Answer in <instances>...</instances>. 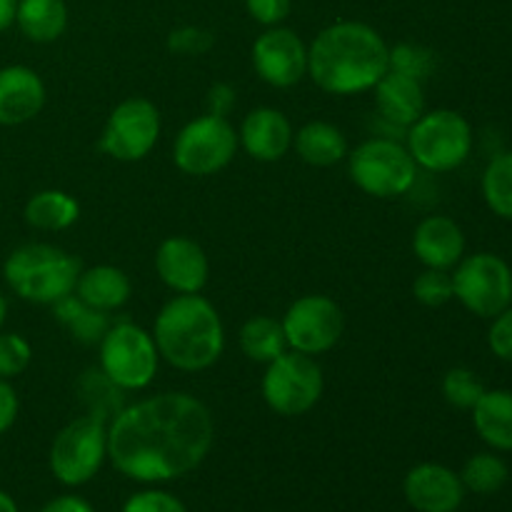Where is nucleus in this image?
<instances>
[{"mask_svg":"<svg viewBox=\"0 0 512 512\" xmlns=\"http://www.w3.org/2000/svg\"><path fill=\"white\" fill-rule=\"evenodd\" d=\"M213 443V413L190 393L150 395L108 423V460L135 483L185 478L205 463Z\"/></svg>","mask_w":512,"mask_h":512,"instance_id":"f257e3e1","label":"nucleus"},{"mask_svg":"<svg viewBox=\"0 0 512 512\" xmlns=\"http://www.w3.org/2000/svg\"><path fill=\"white\" fill-rule=\"evenodd\" d=\"M388 53L390 45L373 25L335 20L308 45V78L328 95L368 93L390 70Z\"/></svg>","mask_w":512,"mask_h":512,"instance_id":"f03ea898","label":"nucleus"},{"mask_svg":"<svg viewBox=\"0 0 512 512\" xmlns=\"http://www.w3.org/2000/svg\"><path fill=\"white\" fill-rule=\"evenodd\" d=\"M150 333L160 360L180 373H203L223 358V318L200 293L173 295L158 310Z\"/></svg>","mask_w":512,"mask_h":512,"instance_id":"7ed1b4c3","label":"nucleus"},{"mask_svg":"<svg viewBox=\"0 0 512 512\" xmlns=\"http://www.w3.org/2000/svg\"><path fill=\"white\" fill-rule=\"evenodd\" d=\"M80 270V260L58 245L25 243L5 258L3 278L20 300L53 308L75 293Z\"/></svg>","mask_w":512,"mask_h":512,"instance_id":"20e7f679","label":"nucleus"},{"mask_svg":"<svg viewBox=\"0 0 512 512\" xmlns=\"http://www.w3.org/2000/svg\"><path fill=\"white\" fill-rule=\"evenodd\" d=\"M403 143L415 165L428 173L458 170L473 153V125L453 108L425 110L413 125L405 128Z\"/></svg>","mask_w":512,"mask_h":512,"instance_id":"39448f33","label":"nucleus"},{"mask_svg":"<svg viewBox=\"0 0 512 512\" xmlns=\"http://www.w3.org/2000/svg\"><path fill=\"white\" fill-rule=\"evenodd\" d=\"M348 175L358 190L370 198L393 200L413 190L418 165L405 143L385 135L363 140L348 153Z\"/></svg>","mask_w":512,"mask_h":512,"instance_id":"423d86ee","label":"nucleus"},{"mask_svg":"<svg viewBox=\"0 0 512 512\" xmlns=\"http://www.w3.org/2000/svg\"><path fill=\"white\" fill-rule=\"evenodd\" d=\"M98 368L123 393H138L153 385L160 370L153 333L133 320L113 323L98 343Z\"/></svg>","mask_w":512,"mask_h":512,"instance_id":"0eeeda50","label":"nucleus"},{"mask_svg":"<svg viewBox=\"0 0 512 512\" xmlns=\"http://www.w3.org/2000/svg\"><path fill=\"white\" fill-rule=\"evenodd\" d=\"M108 460V420L80 415L70 420L50 443L48 465L53 478L65 488L90 483Z\"/></svg>","mask_w":512,"mask_h":512,"instance_id":"6e6552de","label":"nucleus"},{"mask_svg":"<svg viewBox=\"0 0 512 512\" xmlns=\"http://www.w3.org/2000/svg\"><path fill=\"white\" fill-rule=\"evenodd\" d=\"M325 393L323 368L310 355L285 350L280 358L265 365L260 395L265 405L280 418H300L320 403Z\"/></svg>","mask_w":512,"mask_h":512,"instance_id":"1a4fd4ad","label":"nucleus"},{"mask_svg":"<svg viewBox=\"0 0 512 512\" xmlns=\"http://www.w3.org/2000/svg\"><path fill=\"white\" fill-rule=\"evenodd\" d=\"M240 150L238 130L228 118L203 113L188 120L173 140V163L183 175L210 178L235 160Z\"/></svg>","mask_w":512,"mask_h":512,"instance_id":"9d476101","label":"nucleus"},{"mask_svg":"<svg viewBox=\"0 0 512 512\" xmlns=\"http://www.w3.org/2000/svg\"><path fill=\"white\" fill-rule=\"evenodd\" d=\"M163 130V118L153 100L130 95L120 100L105 118L98 150L118 163H140L155 150Z\"/></svg>","mask_w":512,"mask_h":512,"instance_id":"9b49d317","label":"nucleus"},{"mask_svg":"<svg viewBox=\"0 0 512 512\" xmlns=\"http://www.w3.org/2000/svg\"><path fill=\"white\" fill-rule=\"evenodd\" d=\"M453 298L475 318L493 320L512 305V268L495 253L465 255L453 268Z\"/></svg>","mask_w":512,"mask_h":512,"instance_id":"f8f14e48","label":"nucleus"},{"mask_svg":"<svg viewBox=\"0 0 512 512\" xmlns=\"http://www.w3.org/2000/svg\"><path fill=\"white\" fill-rule=\"evenodd\" d=\"M288 348L315 358L325 355L340 343L345 330V315L333 298L320 293L300 295L288 305L283 320Z\"/></svg>","mask_w":512,"mask_h":512,"instance_id":"ddd939ff","label":"nucleus"},{"mask_svg":"<svg viewBox=\"0 0 512 512\" xmlns=\"http://www.w3.org/2000/svg\"><path fill=\"white\" fill-rule=\"evenodd\" d=\"M255 75L270 88H293L308 78V45L285 25L265 28L250 48Z\"/></svg>","mask_w":512,"mask_h":512,"instance_id":"4468645a","label":"nucleus"},{"mask_svg":"<svg viewBox=\"0 0 512 512\" xmlns=\"http://www.w3.org/2000/svg\"><path fill=\"white\" fill-rule=\"evenodd\" d=\"M155 273L175 295L203 293L210 280V260L203 245L185 235H170L155 250Z\"/></svg>","mask_w":512,"mask_h":512,"instance_id":"2eb2a0df","label":"nucleus"},{"mask_svg":"<svg viewBox=\"0 0 512 512\" xmlns=\"http://www.w3.org/2000/svg\"><path fill=\"white\" fill-rule=\"evenodd\" d=\"M403 495L418 512H458L465 488L455 470L440 463H420L408 470L403 480Z\"/></svg>","mask_w":512,"mask_h":512,"instance_id":"dca6fc26","label":"nucleus"},{"mask_svg":"<svg viewBox=\"0 0 512 512\" xmlns=\"http://www.w3.org/2000/svg\"><path fill=\"white\" fill-rule=\"evenodd\" d=\"M293 123L288 115L270 105L253 108L238 128L240 148L258 163H278L293 150Z\"/></svg>","mask_w":512,"mask_h":512,"instance_id":"f3484780","label":"nucleus"},{"mask_svg":"<svg viewBox=\"0 0 512 512\" xmlns=\"http://www.w3.org/2000/svg\"><path fill=\"white\" fill-rule=\"evenodd\" d=\"M43 78L28 65H5L0 68V125L15 128L40 115L45 108Z\"/></svg>","mask_w":512,"mask_h":512,"instance_id":"a211bd4d","label":"nucleus"},{"mask_svg":"<svg viewBox=\"0 0 512 512\" xmlns=\"http://www.w3.org/2000/svg\"><path fill=\"white\" fill-rule=\"evenodd\" d=\"M413 253L423 268L453 270L465 258V233L448 215H428L413 230Z\"/></svg>","mask_w":512,"mask_h":512,"instance_id":"6ab92c4d","label":"nucleus"},{"mask_svg":"<svg viewBox=\"0 0 512 512\" xmlns=\"http://www.w3.org/2000/svg\"><path fill=\"white\" fill-rule=\"evenodd\" d=\"M373 90L380 120L388 128H400L403 135L405 128L425 113V90L420 80L388 70Z\"/></svg>","mask_w":512,"mask_h":512,"instance_id":"aec40b11","label":"nucleus"},{"mask_svg":"<svg viewBox=\"0 0 512 512\" xmlns=\"http://www.w3.org/2000/svg\"><path fill=\"white\" fill-rule=\"evenodd\" d=\"M73 295L90 308L115 313L128 305L133 295V280L118 265H90L80 270Z\"/></svg>","mask_w":512,"mask_h":512,"instance_id":"412c9836","label":"nucleus"},{"mask_svg":"<svg viewBox=\"0 0 512 512\" xmlns=\"http://www.w3.org/2000/svg\"><path fill=\"white\" fill-rule=\"evenodd\" d=\"M293 148L295 155L313 168H333L343 163L350 153L345 133L328 120H310L303 128L295 130Z\"/></svg>","mask_w":512,"mask_h":512,"instance_id":"4be33fe9","label":"nucleus"},{"mask_svg":"<svg viewBox=\"0 0 512 512\" xmlns=\"http://www.w3.org/2000/svg\"><path fill=\"white\" fill-rule=\"evenodd\" d=\"M470 413L475 433L485 445L498 453H512V390H485Z\"/></svg>","mask_w":512,"mask_h":512,"instance_id":"5701e85b","label":"nucleus"},{"mask_svg":"<svg viewBox=\"0 0 512 512\" xmlns=\"http://www.w3.org/2000/svg\"><path fill=\"white\" fill-rule=\"evenodd\" d=\"M15 25L30 43H55L68 30V5L65 0H18Z\"/></svg>","mask_w":512,"mask_h":512,"instance_id":"b1692460","label":"nucleus"},{"mask_svg":"<svg viewBox=\"0 0 512 512\" xmlns=\"http://www.w3.org/2000/svg\"><path fill=\"white\" fill-rule=\"evenodd\" d=\"M25 223L40 233H60L80 220V203L70 193L58 188L38 190L30 195L23 210Z\"/></svg>","mask_w":512,"mask_h":512,"instance_id":"393cba45","label":"nucleus"},{"mask_svg":"<svg viewBox=\"0 0 512 512\" xmlns=\"http://www.w3.org/2000/svg\"><path fill=\"white\" fill-rule=\"evenodd\" d=\"M53 318L68 330V335L75 343L85 345V348L98 345L100 340H103V335L108 333L110 325H113L110 313L90 308V305H85L83 300L75 298V295H68V298L58 300V303L53 305Z\"/></svg>","mask_w":512,"mask_h":512,"instance_id":"a878e982","label":"nucleus"},{"mask_svg":"<svg viewBox=\"0 0 512 512\" xmlns=\"http://www.w3.org/2000/svg\"><path fill=\"white\" fill-rule=\"evenodd\" d=\"M238 345L245 358L260 365L273 363L285 350H290L283 325H280V320L270 318V315H253V318L245 320L240 325Z\"/></svg>","mask_w":512,"mask_h":512,"instance_id":"bb28decb","label":"nucleus"},{"mask_svg":"<svg viewBox=\"0 0 512 512\" xmlns=\"http://www.w3.org/2000/svg\"><path fill=\"white\" fill-rule=\"evenodd\" d=\"M78 393L83 405L88 408L90 415H98L110 423L113 415H118L125 408L123 403V390L115 383H110L105 378V373L100 368H88L78 380Z\"/></svg>","mask_w":512,"mask_h":512,"instance_id":"cd10ccee","label":"nucleus"},{"mask_svg":"<svg viewBox=\"0 0 512 512\" xmlns=\"http://www.w3.org/2000/svg\"><path fill=\"white\" fill-rule=\"evenodd\" d=\"M463 488L475 495H495L505 488L510 478V470L505 460L495 453H475L460 470Z\"/></svg>","mask_w":512,"mask_h":512,"instance_id":"c85d7f7f","label":"nucleus"},{"mask_svg":"<svg viewBox=\"0 0 512 512\" xmlns=\"http://www.w3.org/2000/svg\"><path fill=\"white\" fill-rule=\"evenodd\" d=\"M480 188H483L485 205L498 218L512 220V150L490 160L483 180H480Z\"/></svg>","mask_w":512,"mask_h":512,"instance_id":"c756f323","label":"nucleus"},{"mask_svg":"<svg viewBox=\"0 0 512 512\" xmlns=\"http://www.w3.org/2000/svg\"><path fill=\"white\" fill-rule=\"evenodd\" d=\"M388 65L390 70H395V73H403L408 75V78H415L420 80V83H425V80L435 73L438 55H435V50H430L428 45L403 40V43L390 45Z\"/></svg>","mask_w":512,"mask_h":512,"instance_id":"7c9ffc66","label":"nucleus"},{"mask_svg":"<svg viewBox=\"0 0 512 512\" xmlns=\"http://www.w3.org/2000/svg\"><path fill=\"white\" fill-rule=\"evenodd\" d=\"M443 398L450 408L455 410H473L475 403L483 398V393L488 388L483 385V380L478 378V373L470 368H450L443 375Z\"/></svg>","mask_w":512,"mask_h":512,"instance_id":"2f4dec72","label":"nucleus"},{"mask_svg":"<svg viewBox=\"0 0 512 512\" xmlns=\"http://www.w3.org/2000/svg\"><path fill=\"white\" fill-rule=\"evenodd\" d=\"M215 45L213 30L203 28V25H178L165 38V48L168 53L178 55V58H200V55L210 53Z\"/></svg>","mask_w":512,"mask_h":512,"instance_id":"473e14b6","label":"nucleus"},{"mask_svg":"<svg viewBox=\"0 0 512 512\" xmlns=\"http://www.w3.org/2000/svg\"><path fill=\"white\" fill-rule=\"evenodd\" d=\"M413 295L425 308H443L453 300V273L450 270L425 268L413 280Z\"/></svg>","mask_w":512,"mask_h":512,"instance_id":"72a5a7b5","label":"nucleus"},{"mask_svg":"<svg viewBox=\"0 0 512 512\" xmlns=\"http://www.w3.org/2000/svg\"><path fill=\"white\" fill-rule=\"evenodd\" d=\"M30 363H33V345L20 333L0 330V378H18L30 368Z\"/></svg>","mask_w":512,"mask_h":512,"instance_id":"f704fd0d","label":"nucleus"},{"mask_svg":"<svg viewBox=\"0 0 512 512\" xmlns=\"http://www.w3.org/2000/svg\"><path fill=\"white\" fill-rule=\"evenodd\" d=\"M120 512H188V508L183 505V500L175 498L168 490L148 488L130 495Z\"/></svg>","mask_w":512,"mask_h":512,"instance_id":"c9c22d12","label":"nucleus"},{"mask_svg":"<svg viewBox=\"0 0 512 512\" xmlns=\"http://www.w3.org/2000/svg\"><path fill=\"white\" fill-rule=\"evenodd\" d=\"M250 20H255L263 28L283 25L293 13V0H245Z\"/></svg>","mask_w":512,"mask_h":512,"instance_id":"e433bc0d","label":"nucleus"},{"mask_svg":"<svg viewBox=\"0 0 512 512\" xmlns=\"http://www.w3.org/2000/svg\"><path fill=\"white\" fill-rule=\"evenodd\" d=\"M488 348L503 363H512V305L495 315L488 330Z\"/></svg>","mask_w":512,"mask_h":512,"instance_id":"4c0bfd02","label":"nucleus"},{"mask_svg":"<svg viewBox=\"0 0 512 512\" xmlns=\"http://www.w3.org/2000/svg\"><path fill=\"white\" fill-rule=\"evenodd\" d=\"M235 103H238V90L230 83H213L205 95V113L220 115V118H228L233 113Z\"/></svg>","mask_w":512,"mask_h":512,"instance_id":"58836bf2","label":"nucleus"},{"mask_svg":"<svg viewBox=\"0 0 512 512\" xmlns=\"http://www.w3.org/2000/svg\"><path fill=\"white\" fill-rule=\"evenodd\" d=\"M20 413V400L10 380L0 378V435L8 433Z\"/></svg>","mask_w":512,"mask_h":512,"instance_id":"ea45409f","label":"nucleus"},{"mask_svg":"<svg viewBox=\"0 0 512 512\" xmlns=\"http://www.w3.org/2000/svg\"><path fill=\"white\" fill-rule=\"evenodd\" d=\"M40 512H95L93 505L88 503L80 495H60V498H53L50 503H45V508Z\"/></svg>","mask_w":512,"mask_h":512,"instance_id":"a19ab883","label":"nucleus"},{"mask_svg":"<svg viewBox=\"0 0 512 512\" xmlns=\"http://www.w3.org/2000/svg\"><path fill=\"white\" fill-rule=\"evenodd\" d=\"M15 8H18V0H0V33L15 25Z\"/></svg>","mask_w":512,"mask_h":512,"instance_id":"79ce46f5","label":"nucleus"},{"mask_svg":"<svg viewBox=\"0 0 512 512\" xmlns=\"http://www.w3.org/2000/svg\"><path fill=\"white\" fill-rule=\"evenodd\" d=\"M0 512H18V505L5 490H0Z\"/></svg>","mask_w":512,"mask_h":512,"instance_id":"37998d69","label":"nucleus"},{"mask_svg":"<svg viewBox=\"0 0 512 512\" xmlns=\"http://www.w3.org/2000/svg\"><path fill=\"white\" fill-rule=\"evenodd\" d=\"M5 318H8V300H5V295L0 293V330H3Z\"/></svg>","mask_w":512,"mask_h":512,"instance_id":"c03bdc74","label":"nucleus"}]
</instances>
